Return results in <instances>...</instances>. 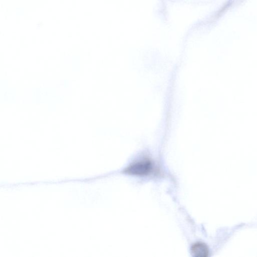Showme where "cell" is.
Returning a JSON list of instances; mask_svg holds the SVG:
<instances>
[{"label":"cell","mask_w":257,"mask_h":257,"mask_svg":"<svg viewBox=\"0 0 257 257\" xmlns=\"http://www.w3.org/2000/svg\"><path fill=\"white\" fill-rule=\"evenodd\" d=\"M155 166L148 157H143L134 160L124 168L123 173L136 177H146L154 173Z\"/></svg>","instance_id":"obj_1"},{"label":"cell","mask_w":257,"mask_h":257,"mask_svg":"<svg viewBox=\"0 0 257 257\" xmlns=\"http://www.w3.org/2000/svg\"><path fill=\"white\" fill-rule=\"evenodd\" d=\"M190 249L192 255L195 257H207L209 254L208 246L203 242L194 243Z\"/></svg>","instance_id":"obj_2"}]
</instances>
